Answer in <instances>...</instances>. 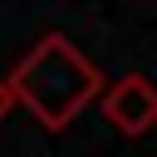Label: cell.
<instances>
[{
    "label": "cell",
    "instance_id": "6da1fadb",
    "mask_svg": "<svg viewBox=\"0 0 157 157\" xmlns=\"http://www.w3.org/2000/svg\"><path fill=\"white\" fill-rule=\"evenodd\" d=\"M10 83H15V98L20 108H29L39 118V128L49 132H64L93 98H103V74L98 64L59 29L39 34V44L10 69Z\"/></svg>",
    "mask_w": 157,
    "mask_h": 157
},
{
    "label": "cell",
    "instance_id": "7a4b0ae2",
    "mask_svg": "<svg viewBox=\"0 0 157 157\" xmlns=\"http://www.w3.org/2000/svg\"><path fill=\"white\" fill-rule=\"evenodd\" d=\"M98 108L123 137H142L147 128H157V83L147 74H123L103 88Z\"/></svg>",
    "mask_w": 157,
    "mask_h": 157
},
{
    "label": "cell",
    "instance_id": "3957f363",
    "mask_svg": "<svg viewBox=\"0 0 157 157\" xmlns=\"http://www.w3.org/2000/svg\"><path fill=\"white\" fill-rule=\"evenodd\" d=\"M15 103H20V98H15V83H10V78H0V123H5V113H10Z\"/></svg>",
    "mask_w": 157,
    "mask_h": 157
}]
</instances>
